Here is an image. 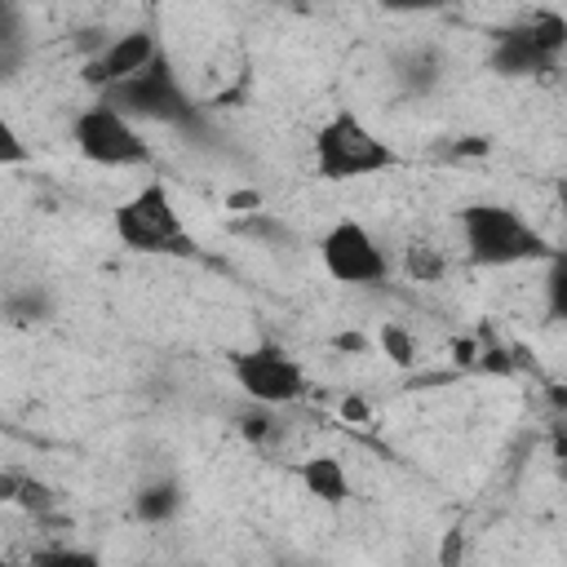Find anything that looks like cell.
Instances as JSON below:
<instances>
[{
  "label": "cell",
  "mask_w": 567,
  "mask_h": 567,
  "mask_svg": "<svg viewBox=\"0 0 567 567\" xmlns=\"http://www.w3.org/2000/svg\"><path fill=\"white\" fill-rule=\"evenodd\" d=\"M341 416H346V421H363V416H368V408H363L359 399H346V403H341Z\"/></svg>",
  "instance_id": "cb8c5ba5"
},
{
  "label": "cell",
  "mask_w": 567,
  "mask_h": 567,
  "mask_svg": "<svg viewBox=\"0 0 567 567\" xmlns=\"http://www.w3.org/2000/svg\"><path fill=\"white\" fill-rule=\"evenodd\" d=\"M492 66H496L501 75H540V71H554L558 62L545 58V53L527 40V31H523V22H518V27H509V31L496 35V44H492Z\"/></svg>",
  "instance_id": "9c48e42d"
},
{
  "label": "cell",
  "mask_w": 567,
  "mask_h": 567,
  "mask_svg": "<svg viewBox=\"0 0 567 567\" xmlns=\"http://www.w3.org/2000/svg\"><path fill=\"white\" fill-rule=\"evenodd\" d=\"M230 372L257 408H288V403H301L310 390L301 363L292 354H284L279 346H257V350L230 354Z\"/></svg>",
  "instance_id": "8992f818"
},
{
  "label": "cell",
  "mask_w": 567,
  "mask_h": 567,
  "mask_svg": "<svg viewBox=\"0 0 567 567\" xmlns=\"http://www.w3.org/2000/svg\"><path fill=\"white\" fill-rule=\"evenodd\" d=\"M71 137H75V151L97 168H142V164H151V146L137 133V124L124 120L120 111H111L106 102L84 106L75 115Z\"/></svg>",
  "instance_id": "5b68a950"
},
{
  "label": "cell",
  "mask_w": 567,
  "mask_h": 567,
  "mask_svg": "<svg viewBox=\"0 0 567 567\" xmlns=\"http://www.w3.org/2000/svg\"><path fill=\"white\" fill-rule=\"evenodd\" d=\"M381 350H385L399 368H412V359H416V346H412V337H408L399 323H385V328H381Z\"/></svg>",
  "instance_id": "9a60e30c"
},
{
  "label": "cell",
  "mask_w": 567,
  "mask_h": 567,
  "mask_svg": "<svg viewBox=\"0 0 567 567\" xmlns=\"http://www.w3.org/2000/svg\"><path fill=\"white\" fill-rule=\"evenodd\" d=\"M403 266H408V275L416 279V284H434V279H443L447 275V261H443V252L434 248V244H408V252H403Z\"/></svg>",
  "instance_id": "4fadbf2b"
},
{
  "label": "cell",
  "mask_w": 567,
  "mask_h": 567,
  "mask_svg": "<svg viewBox=\"0 0 567 567\" xmlns=\"http://www.w3.org/2000/svg\"><path fill=\"white\" fill-rule=\"evenodd\" d=\"M337 346H341V350H363V337H359V332H354V337H337Z\"/></svg>",
  "instance_id": "d4e9b609"
},
{
  "label": "cell",
  "mask_w": 567,
  "mask_h": 567,
  "mask_svg": "<svg viewBox=\"0 0 567 567\" xmlns=\"http://www.w3.org/2000/svg\"><path fill=\"white\" fill-rule=\"evenodd\" d=\"M111 230L128 252H146V257H199L195 235L186 230L173 195L164 182H146L142 190H133L115 213H111Z\"/></svg>",
  "instance_id": "6da1fadb"
},
{
  "label": "cell",
  "mask_w": 567,
  "mask_h": 567,
  "mask_svg": "<svg viewBox=\"0 0 567 567\" xmlns=\"http://www.w3.org/2000/svg\"><path fill=\"white\" fill-rule=\"evenodd\" d=\"M31 567H102L93 549H44L31 558Z\"/></svg>",
  "instance_id": "5bb4252c"
},
{
  "label": "cell",
  "mask_w": 567,
  "mask_h": 567,
  "mask_svg": "<svg viewBox=\"0 0 567 567\" xmlns=\"http://www.w3.org/2000/svg\"><path fill=\"white\" fill-rule=\"evenodd\" d=\"M31 159V146L18 137V128L0 115V168H13V164H27Z\"/></svg>",
  "instance_id": "2e32d148"
},
{
  "label": "cell",
  "mask_w": 567,
  "mask_h": 567,
  "mask_svg": "<svg viewBox=\"0 0 567 567\" xmlns=\"http://www.w3.org/2000/svg\"><path fill=\"white\" fill-rule=\"evenodd\" d=\"M226 204H230L235 213H257V204H261V195H257V190H235V195H230Z\"/></svg>",
  "instance_id": "7402d4cb"
},
{
  "label": "cell",
  "mask_w": 567,
  "mask_h": 567,
  "mask_svg": "<svg viewBox=\"0 0 567 567\" xmlns=\"http://www.w3.org/2000/svg\"><path fill=\"white\" fill-rule=\"evenodd\" d=\"M9 310H13L18 319H44V315H49V301H44L40 292H27L22 301H9Z\"/></svg>",
  "instance_id": "ffe728a7"
},
{
  "label": "cell",
  "mask_w": 567,
  "mask_h": 567,
  "mask_svg": "<svg viewBox=\"0 0 567 567\" xmlns=\"http://www.w3.org/2000/svg\"><path fill=\"white\" fill-rule=\"evenodd\" d=\"M9 44H22V9L0 0V49H9Z\"/></svg>",
  "instance_id": "ac0fdd59"
},
{
  "label": "cell",
  "mask_w": 567,
  "mask_h": 567,
  "mask_svg": "<svg viewBox=\"0 0 567 567\" xmlns=\"http://www.w3.org/2000/svg\"><path fill=\"white\" fill-rule=\"evenodd\" d=\"M18 62H22V44H9V49H0V80H9V75L18 71Z\"/></svg>",
  "instance_id": "603a6c76"
},
{
  "label": "cell",
  "mask_w": 567,
  "mask_h": 567,
  "mask_svg": "<svg viewBox=\"0 0 567 567\" xmlns=\"http://www.w3.org/2000/svg\"><path fill=\"white\" fill-rule=\"evenodd\" d=\"M177 505H182V487H177L173 478H155V483H146V487L133 496V514H137L142 523H168V518L177 514Z\"/></svg>",
  "instance_id": "8fae6325"
},
{
  "label": "cell",
  "mask_w": 567,
  "mask_h": 567,
  "mask_svg": "<svg viewBox=\"0 0 567 567\" xmlns=\"http://www.w3.org/2000/svg\"><path fill=\"white\" fill-rule=\"evenodd\" d=\"M18 487H22V474L0 470V501H4V505H13V501H18Z\"/></svg>",
  "instance_id": "44dd1931"
},
{
  "label": "cell",
  "mask_w": 567,
  "mask_h": 567,
  "mask_svg": "<svg viewBox=\"0 0 567 567\" xmlns=\"http://www.w3.org/2000/svg\"><path fill=\"white\" fill-rule=\"evenodd\" d=\"M319 257H323V270L337 279V284H354V288H368V284H381L385 279V252L381 244L372 239V230L354 217L337 221L323 239H319Z\"/></svg>",
  "instance_id": "52a82bcc"
},
{
  "label": "cell",
  "mask_w": 567,
  "mask_h": 567,
  "mask_svg": "<svg viewBox=\"0 0 567 567\" xmlns=\"http://www.w3.org/2000/svg\"><path fill=\"white\" fill-rule=\"evenodd\" d=\"M399 155L385 137H377L354 111H337L315 133V168L323 182H354L394 168Z\"/></svg>",
  "instance_id": "3957f363"
},
{
  "label": "cell",
  "mask_w": 567,
  "mask_h": 567,
  "mask_svg": "<svg viewBox=\"0 0 567 567\" xmlns=\"http://www.w3.org/2000/svg\"><path fill=\"white\" fill-rule=\"evenodd\" d=\"M461 235H465V257L474 266H518V261H554L558 248L523 221L509 204H465L461 208Z\"/></svg>",
  "instance_id": "7a4b0ae2"
},
{
  "label": "cell",
  "mask_w": 567,
  "mask_h": 567,
  "mask_svg": "<svg viewBox=\"0 0 567 567\" xmlns=\"http://www.w3.org/2000/svg\"><path fill=\"white\" fill-rule=\"evenodd\" d=\"M292 474H297L301 487H306L315 501H323V505H346V496H350V478H346V470H341L337 456H310V461H301Z\"/></svg>",
  "instance_id": "30bf717a"
},
{
  "label": "cell",
  "mask_w": 567,
  "mask_h": 567,
  "mask_svg": "<svg viewBox=\"0 0 567 567\" xmlns=\"http://www.w3.org/2000/svg\"><path fill=\"white\" fill-rule=\"evenodd\" d=\"M394 66H399L394 75H399L403 89H412V93H425V89H434V80H439V53H434V49H408Z\"/></svg>",
  "instance_id": "7c38bea8"
},
{
  "label": "cell",
  "mask_w": 567,
  "mask_h": 567,
  "mask_svg": "<svg viewBox=\"0 0 567 567\" xmlns=\"http://www.w3.org/2000/svg\"><path fill=\"white\" fill-rule=\"evenodd\" d=\"M549 266H554V270H549V310L563 315V310H567V270H563V252H558Z\"/></svg>",
  "instance_id": "d6986e66"
},
{
  "label": "cell",
  "mask_w": 567,
  "mask_h": 567,
  "mask_svg": "<svg viewBox=\"0 0 567 567\" xmlns=\"http://www.w3.org/2000/svg\"><path fill=\"white\" fill-rule=\"evenodd\" d=\"M159 53H164V49H159L155 31H146V27L124 31V35H115L97 58H89V62H84V80H89L93 89H102V93H106V89H115V84L133 80L137 71H146Z\"/></svg>",
  "instance_id": "ba28073f"
},
{
  "label": "cell",
  "mask_w": 567,
  "mask_h": 567,
  "mask_svg": "<svg viewBox=\"0 0 567 567\" xmlns=\"http://www.w3.org/2000/svg\"><path fill=\"white\" fill-rule=\"evenodd\" d=\"M13 505H22V509H31V514H44V509H53V492H49L44 483H35V478L22 474V487H18V501H13Z\"/></svg>",
  "instance_id": "e0dca14e"
},
{
  "label": "cell",
  "mask_w": 567,
  "mask_h": 567,
  "mask_svg": "<svg viewBox=\"0 0 567 567\" xmlns=\"http://www.w3.org/2000/svg\"><path fill=\"white\" fill-rule=\"evenodd\" d=\"M97 102H106L124 120H155V124H173V128H186V133L199 128V106L190 102V93L182 89L173 62L164 53L146 71H137L133 80L106 89Z\"/></svg>",
  "instance_id": "277c9868"
}]
</instances>
